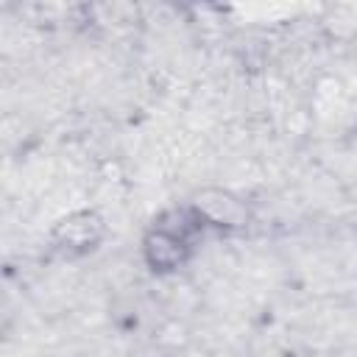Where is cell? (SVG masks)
Instances as JSON below:
<instances>
[{
  "label": "cell",
  "mask_w": 357,
  "mask_h": 357,
  "mask_svg": "<svg viewBox=\"0 0 357 357\" xmlns=\"http://www.w3.org/2000/svg\"><path fill=\"white\" fill-rule=\"evenodd\" d=\"M190 254H192V237L165 226L162 220H156L142 237V257L148 268L156 273H173L184 268Z\"/></svg>",
  "instance_id": "1"
},
{
  "label": "cell",
  "mask_w": 357,
  "mask_h": 357,
  "mask_svg": "<svg viewBox=\"0 0 357 357\" xmlns=\"http://www.w3.org/2000/svg\"><path fill=\"white\" fill-rule=\"evenodd\" d=\"M190 204H192V209L201 215L204 226H215V229H220V231L243 229L245 220H248V206H245V201H240L237 195H231V192H226V190H218V187L201 190Z\"/></svg>",
  "instance_id": "3"
},
{
  "label": "cell",
  "mask_w": 357,
  "mask_h": 357,
  "mask_svg": "<svg viewBox=\"0 0 357 357\" xmlns=\"http://www.w3.org/2000/svg\"><path fill=\"white\" fill-rule=\"evenodd\" d=\"M106 234V223L98 212L92 209H78V212H70L67 218H61L50 237H53V245L67 254V257H81V254H89L92 248H98V243L103 240Z\"/></svg>",
  "instance_id": "2"
}]
</instances>
